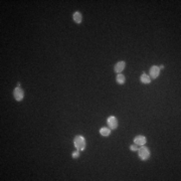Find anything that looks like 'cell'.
Wrapping results in <instances>:
<instances>
[{
  "label": "cell",
  "instance_id": "3",
  "mask_svg": "<svg viewBox=\"0 0 181 181\" xmlns=\"http://www.w3.org/2000/svg\"><path fill=\"white\" fill-rule=\"evenodd\" d=\"M13 95H14V98H15V100L18 101V102H20V101L23 100L24 92H23V90H22L20 87H17L15 90H14Z\"/></svg>",
  "mask_w": 181,
  "mask_h": 181
},
{
  "label": "cell",
  "instance_id": "1",
  "mask_svg": "<svg viewBox=\"0 0 181 181\" xmlns=\"http://www.w3.org/2000/svg\"><path fill=\"white\" fill-rule=\"evenodd\" d=\"M74 147L76 148V150L84 151L86 149V145H87L85 137H83V136H81V135L76 136V137H74Z\"/></svg>",
  "mask_w": 181,
  "mask_h": 181
},
{
  "label": "cell",
  "instance_id": "12",
  "mask_svg": "<svg viewBox=\"0 0 181 181\" xmlns=\"http://www.w3.org/2000/svg\"><path fill=\"white\" fill-rule=\"evenodd\" d=\"M79 156H80L79 150H78V151H76V152H72V157L74 158V159H76V158H79Z\"/></svg>",
  "mask_w": 181,
  "mask_h": 181
},
{
  "label": "cell",
  "instance_id": "4",
  "mask_svg": "<svg viewBox=\"0 0 181 181\" xmlns=\"http://www.w3.org/2000/svg\"><path fill=\"white\" fill-rule=\"evenodd\" d=\"M107 122H108V125H109V127H110L111 130H115V129L118 128V120H117V118L114 117V116L109 117Z\"/></svg>",
  "mask_w": 181,
  "mask_h": 181
},
{
  "label": "cell",
  "instance_id": "13",
  "mask_svg": "<svg viewBox=\"0 0 181 181\" xmlns=\"http://www.w3.org/2000/svg\"><path fill=\"white\" fill-rule=\"evenodd\" d=\"M138 149H139V147H138V145H136V144L130 146V150L131 151H138Z\"/></svg>",
  "mask_w": 181,
  "mask_h": 181
},
{
  "label": "cell",
  "instance_id": "9",
  "mask_svg": "<svg viewBox=\"0 0 181 181\" xmlns=\"http://www.w3.org/2000/svg\"><path fill=\"white\" fill-rule=\"evenodd\" d=\"M140 81H141L142 84H145V85H148V84L151 83L150 76H149L148 74H145V72H143V74H142L141 78H140Z\"/></svg>",
  "mask_w": 181,
  "mask_h": 181
},
{
  "label": "cell",
  "instance_id": "5",
  "mask_svg": "<svg viewBox=\"0 0 181 181\" xmlns=\"http://www.w3.org/2000/svg\"><path fill=\"white\" fill-rule=\"evenodd\" d=\"M146 142H147L146 137L143 135H138L134 138V143L136 145H138V146H144L146 144Z\"/></svg>",
  "mask_w": 181,
  "mask_h": 181
},
{
  "label": "cell",
  "instance_id": "8",
  "mask_svg": "<svg viewBox=\"0 0 181 181\" xmlns=\"http://www.w3.org/2000/svg\"><path fill=\"white\" fill-rule=\"evenodd\" d=\"M72 19H74V21L76 22V23L80 24L82 21H83V15H82L81 12L76 11V12L74 13V15H72Z\"/></svg>",
  "mask_w": 181,
  "mask_h": 181
},
{
  "label": "cell",
  "instance_id": "2",
  "mask_svg": "<svg viewBox=\"0 0 181 181\" xmlns=\"http://www.w3.org/2000/svg\"><path fill=\"white\" fill-rule=\"evenodd\" d=\"M150 150H149L147 147H140L139 149H138V156H139V158L142 160V161H146V160H148L149 158H150Z\"/></svg>",
  "mask_w": 181,
  "mask_h": 181
},
{
  "label": "cell",
  "instance_id": "11",
  "mask_svg": "<svg viewBox=\"0 0 181 181\" xmlns=\"http://www.w3.org/2000/svg\"><path fill=\"white\" fill-rule=\"evenodd\" d=\"M116 81H117V83H118L119 85H124L125 81H126V78H125L124 74H118V76H117V78H116Z\"/></svg>",
  "mask_w": 181,
  "mask_h": 181
},
{
  "label": "cell",
  "instance_id": "7",
  "mask_svg": "<svg viewBox=\"0 0 181 181\" xmlns=\"http://www.w3.org/2000/svg\"><path fill=\"white\" fill-rule=\"evenodd\" d=\"M125 66H126V63H125V61H119V63H117L115 65L114 70H115V72H117V74H121V72L124 70Z\"/></svg>",
  "mask_w": 181,
  "mask_h": 181
},
{
  "label": "cell",
  "instance_id": "6",
  "mask_svg": "<svg viewBox=\"0 0 181 181\" xmlns=\"http://www.w3.org/2000/svg\"><path fill=\"white\" fill-rule=\"evenodd\" d=\"M149 74H150V79H154V80H155V79H157L158 76H159V74H160V70H159V68H158L157 66H151Z\"/></svg>",
  "mask_w": 181,
  "mask_h": 181
},
{
  "label": "cell",
  "instance_id": "14",
  "mask_svg": "<svg viewBox=\"0 0 181 181\" xmlns=\"http://www.w3.org/2000/svg\"><path fill=\"white\" fill-rule=\"evenodd\" d=\"M158 68H159V70H163V68H164V66H159Z\"/></svg>",
  "mask_w": 181,
  "mask_h": 181
},
{
  "label": "cell",
  "instance_id": "10",
  "mask_svg": "<svg viewBox=\"0 0 181 181\" xmlns=\"http://www.w3.org/2000/svg\"><path fill=\"white\" fill-rule=\"evenodd\" d=\"M100 133L101 135L104 136V137H108V136H110V134H111V129L107 128V127H103V128H101Z\"/></svg>",
  "mask_w": 181,
  "mask_h": 181
}]
</instances>
